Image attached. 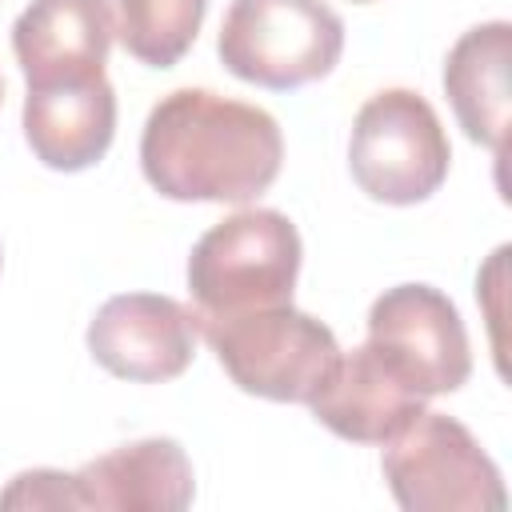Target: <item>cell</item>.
I'll list each match as a JSON object with an SVG mask.
<instances>
[{
  "mask_svg": "<svg viewBox=\"0 0 512 512\" xmlns=\"http://www.w3.org/2000/svg\"><path fill=\"white\" fill-rule=\"evenodd\" d=\"M284 136L272 112L212 88H176L144 120L140 168L168 200L248 204L272 188Z\"/></svg>",
  "mask_w": 512,
  "mask_h": 512,
  "instance_id": "6da1fadb",
  "label": "cell"
},
{
  "mask_svg": "<svg viewBox=\"0 0 512 512\" xmlns=\"http://www.w3.org/2000/svg\"><path fill=\"white\" fill-rule=\"evenodd\" d=\"M300 256V232L276 208H240L212 224L188 256L196 320L292 304Z\"/></svg>",
  "mask_w": 512,
  "mask_h": 512,
  "instance_id": "7a4b0ae2",
  "label": "cell"
},
{
  "mask_svg": "<svg viewBox=\"0 0 512 512\" xmlns=\"http://www.w3.org/2000/svg\"><path fill=\"white\" fill-rule=\"evenodd\" d=\"M196 328L236 388L276 404H308L340 360L332 328L292 304L196 320Z\"/></svg>",
  "mask_w": 512,
  "mask_h": 512,
  "instance_id": "3957f363",
  "label": "cell"
},
{
  "mask_svg": "<svg viewBox=\"0 0 512 512\" xmlns=\"http://www.w3.org/2000/svg\"><path fill=\"white\" fill-rule=\"evenodd\" d=\"M216 52L236 80L288 92L336 68L344 20L324 0H232Z\"/></svg>",
  "mask_w": 512,
  "mask_h": 512,
  "instance_id": "277c9868",
  "label": "cell"
},
{
  "mask_svg": "<svg viewBox=\"0 0 512 512\" xmlns=\"http://www.w3.org/2000/svg\"><path fill=\"white\" fill-rule=\"evenodd\" d=\"M452 164V148L436 108L412 88H384L364 100L352 120L348 168L364 196L380 204L428 200Z\"/></svg>",
  "mask_w": 512,
  "mask_h": 512,
  "instance_id": "5b68a950",
  "label": "cell"
},
{
  "mask_svg": "<svg viewBox=\"0 0 512 512\" xmlns=\"http://www.w3.org/2000/svg\"><path fill=\"white\" fill-rule=\"evenodd\" d=\"M384 480L404 512H500L504 480L480 440L444 412H420L384 440Z\"/></svg>",
  "mask_w": 512,
  "mask_h": 512,
  "instance_id": "8992f818",
  "label": "cell"
},
{
  "mask_svg": "<svg viewBox=\"0 0 512 512\" xmlns=\"http://www.w3.org/2000/svg\"><path fill=\"white\" fill-rule=\"evenodd\" d=\"M368 348L416 396L456 392L472 372L456 304L432 284H396L368 308Z\"/></svg>",
  "mask_w": 512,
  "mask_h": 512,
  "instance_id": "52a82bcc",
  "label": "cell"
},
{
  "mask_svg": "<svg viewBox=\"0 0 512 512\" xmlns=\"http://www.w3.org/2000/svg\"><path fill=\"white\" fill-rule=\"evenodd\" d=\"M196 312L160 292H124L88 324L92 360L132 384L176 380L196 356Z\"/></svg>",
  "mask_w": 512,
  "mask_h": 512,
  "instance_id": "ba28073f",
  "label": "cell"
},
{
  "mask_svg": "<svg viewBox=\"0 0 512 512\" xmlns=\"http://www.w3.org/2000/svg\"><path fill=\"white\" fill-rule=\"evenodd\" d=\"M116 20L108 0H32L12 24V52L28 88L104 76Z\"/></svg>",
  "mask_w": 512,
  "mask_h": 512,
  "instance_id": "9c48e42d",
  "label": "cell"
},
{
  "mask_svg": "<svg viewBox=\"0 0 512 512\" xmlns=\"http://www.w3.org/2000/svg\"><path fill=\"white\" fill-rule=\"evenodd\" d=\"M80 508L112 512H180L192 504L196 480L184 448L168 436L136 440L88 460L72 472Z\"/></svg>",
  "mask_w": 512,
  "mask_h": 512,
  "instance_id": "30bf717a",
  "label": "cell"
},
{
  "mask_svg": "<svg viewBox=\"0 0 512 512\" xmlns=\"http://www.w3.org/2000/svg\"><path fill=\"white\" fill-rule=\"evenodd\" d=\"M112 136H116V92L108 76L28 88L24 140L44 168L84 172L96 160H104Z\"/></svg>",
  "mask_w": 512,
  "mask_h": 512,
  "instance_id": "8fae6325",
  "label": "cell"
},
{
  "mask_svg": "<svg viewBox=\"0 0 512 512\" xmlns=\"http://www.w3.org/2000/svg\"><path fill=\"white\" fill-rule=\"evenodd\" d=\"M308 408L340 440L384 444L408 420H416L424 412V396L404 388L380 364V356L368 344H360L336 360L332 376L320 384V392L308 400Z\"/></svg>",
  "mask_w": 512,
  "mask_h": 512,
  "instance_id": "7c38bea8",
  "label": "cell"
},
{
  "mask_svg": "<svg viewBox=\"0 0 512 512\" xmlns=\"http://www.w3.org/2000/svg\"><path fill=\"white\" fill-rule=\"evenodd\" d=\"M508 64L512 24L488 20L468 28L444 60V92L468 140L504 156L508 144Z\"/></svg>",
  "mask_w": 512,
  "mask_h": 512,
  "instance_id": "4fadbf2b",
  "label": "cell"
},
{
  "mask_svg": "<svg viewBox=\"0 0 512 512\" xmlns=\"http://www.w3.org/2000/svg\"><path fill=\"white\" fill-rule=\"evenodd\" d=\"M124 52L148 68H172L200 36L208 0H112Z\"/></svg>",
  "mask_w": 512,
  "mask_h": 512,
  "instance_id": "5bb4252c",
  "label": "cell"
},
{
  "mask_svg": "<svg viewBox=\"0 0 512 512\" xmlns=\"http://www.w3.org/2000/svg\"><path fill=\"white\" fill-rule=\"evenodd\" d=\"M0 508H80V500L68 472L32 468V472H20L0 492Z\"/></svg>",
  "mask_w": 512,
  "mask_h": 512,
  "instance_id": "9a60e30c",
  "label": "cell"
},
{
  "mask_svg": "<svg viewBox=\"0 0 512 512\" xmlns=\"http://www.w3.org/2000/svg\"><path fill=\"white\" fill-rule=\"evenodd\" d=\"M0 100H4V80H0Z\"/></svg>",
  "mask_w": 512,
  "mask_h": 512,
  "instance_id": "2e32d148",
  "label": "cell"
},
{
  "mask_svg": "<svg viewBox=\"0 0 512 512\" xmlns=\"http://www.w3.org/2000/svg\"><path fill=\"white\" fill-rule=\"evenodd\" d=\"M356 4H368V0H356Z\"/></svg>",
  "mask_w": 512,
  "mask_h": 512,
  "instance_id": "e0dca14e",
  "label": "cell"
}]
</instances>
